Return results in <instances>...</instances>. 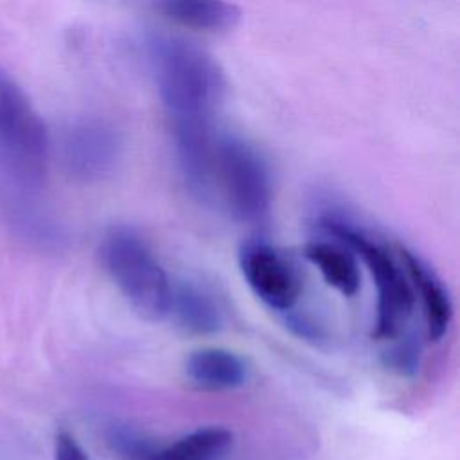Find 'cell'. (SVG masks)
I'll return each mask as SVG.
<instances>
[{
  "instance_id": "cell-9",
  "label": "cell",
  "mask_w": 460,
  "mask_h": 460,
  "mask_svg": "<svg viewBox=\"0 0 460 460\" xmlns=\"http://www.w3.org/2000/svg\"><path fill=\"white\" fill-rule=\"evenodd\" d=\"M187 379L208 392H225L243 386L250 376L246 359L226 349H198L187 356Z\"/></svg>"
},
{
  "instance_id": "cell-13",
  "label": "cell",
  "mask_w": 460,
  "mask_h": 460,
  "mask_svg": "<svg viewBox=\"0 0 460 460\" xmlns=\"http://www.w3.org/2000/svg\"><path fill=\"white\" fill-rule=\"evenodd\" d=\"M305 257L314 264L323 280L343 296H354L361 284V275L354 253L343 244L329 241H311Z\"/></svg>"
},
{
  "instance_id": "cell-6",
  "label": "cell",
  "mask_w": 460,
  "mask_h": 460,
  "mask_svg": "<svg viewBox=\"0 0 460 460\" xmlns=\"http://www.w3.org/2000/svg\"><path fill=\"white\" fill-rule=\"evenodd\" d=\"M124 153L117 128L99 117L74 120L63 133L61 156L66 171L83 181H99L111 176Z\"/></svg>"
},
{
  "instance_id": "cell-5",
  "label": "cell",
  "mask_w": 460,
  "mask_h": 460,
  "mask_svg": "<svg viewBox=\"0 0 460 460\" xmlns=\"http://www.w3.org/2000/svg\"><path fill=\"white\" fill-rule=\"evenodd\" d=\"M49 135L22 86L0 70V158L23 180L45 174Z\"/></svg>"
},
{
  "instance_id": "cell-14",
  "label": "cell",
  "mask_w": 460,
  "mask_h": 460,
  "mask_svg": "<svg viewBox=\"0 0 460 460\" xmlns=\"http://www.w3.org/2000/svg\"><path fill=\"white\" fill-rule=\"evenodd\" d=\"M385 358H386V365L397 374L413 376L419 370V361H420L419 340L415 341L413 338H406L401 343H395L386 352Z\"/></svg>"
},
{
  "instance_id": "cell-10",
  "label": "cell",
  "mask_w": 460,
  "mask_h": 460,
  "mask_svg": "<svg viewBox=\"0 0 460 460\" xmlns=\"http://www.w3.org/2000/svg\"><path fill=\"white\" fill-rule=\"evenodd\" d=\"M169 313H172L176 323L190 334H214L221 331L225 323L223 311L212 293L189 280L172 286Z\"/></svg>"
},
{
  "instance_id": "cell-2",
  "label": "cell",
  "mask_w": 460,
  "mask_h": 460,
  "mask_svg": "<svg viewBox=\"0 0 460 460\" xmlns=\"http://www.w3.org/2000/svg\"><path fill=\"white\" fill-rule=\"evenodd\" d=\"M320 226L340 244L361 257L376 286L374 338L395 340L404 331L415 305V293L401 262L385 244L334 212L322 214Z\"/></svg>"
},
{
  "instance_id": "cell-15",
  "label": "cell",
  "mask_w": 460,
  "mask_h": 460,
  "mask_svg": "<svg viewBox=\"0 0 460 460\" xmlns=\"http://www.w3.org/2000/svg\"><path fill=\"white\" fill-rule=\"evenodd\" d=\"M54 460H90L81 444L66 429L58 431L54 438Z\"/></svg>"
},
{
  "instance_id": "cell-8",
  "label": "cell",
  "mask_w": 460,
  "mask_h": 460,
  "mask_svg": "<svg viewBox=\"0 0 460 460\" xmlns=\"http://www.w3.org/2000/svg\"><path fill=\"white\" fill-rule=\"evenodd\" d=\"M397 255L413 288V293H419L428 340L440 341L449 331L453 320V302L449 291L440 277L429 268V264L415 255L411 250L401 246L397 250Z\"/></svg>"
},
{
  "instance_id": "cell-4",
  "label": "cell",
  "mask_w": 460,
  "mask_h": 460,
  "mask_svg": "<svg viewBox=\"0 0 460 460\" xmlns=\"http://www.w3.org/2000/svg\"><path fill=\"white\" fill-rule=\"evenodd\" d=\"M235 219L261 225L271 208V178L261 153L241 137L225 133L216 138L212 178Z\"/></svg>"
},
{
  "instance_id": "cell-11",
  "label": "cell",
  "mask_w": 460,
  "mask_h": 460,
  "mask_svg": "<svg viewBox=\"0 0 460 460\" xmlns=\"http://www.w3.org/2000/svg\"><path fill=\"white\" fill-rule=\"evenodd\" d=\"M155 7L174 23L205 32L228 31L241 18V9L235 4L217 0H167Z\"/></svg>"
},
{
  "instance_id": "cell-1",
  "label": "cell",
  "mask_w": 460,
  "mask_h": 460,
  "mask_svg": "<svg viewBox=\"0 0 460 460\" xmlns=\"http://www.w3.org/2000/svg\"><path fill=\"white\" fill-rule=\"evenodd\" d=\"M146 49L171 131H212L226 86L217 61L198 45L174 36L151 34Z\"/></svg>"
},
{
  "instance_id": "cell-7",
  "label": "cell",
  "mask_w": 460,
  "mask_h": 460,
  "mask_svg": "<svg viewBox=\"0 0 460 460\" xmlns=\"http://www.w3.org/2000/svg\"><path fill=\"white\" fill-rule=\"evenodd\" d=\"M239 270L255 293L268 307L279 313H289L300 296V277L293 262L275 246L261 239L246 241L237 255Z\"/></svg>"
},
{
  "instance_id": "cell-3",
  "label": "cell",
  "mask_w": 460,
  "mask_h": 460,
  "mask_svg": "<svg viewBox=\"0 0 460 460\" xmlns=\"http://www.w3.org/2000/svg\"><path fill=\"white\" fill-rule=\"evenodd\" d=\"M101 262L137 314L162 320L169 313L172 284L140 234L129 226L108 230L101 241Z\"/></svg>"
},
{
  "instance_id": "cell-12",
  "label": "cell",
  "mask_w": 460,
  "mask_h": 460,
  "mask_svg": "<svg viewBox=\"0 0 460 460\" xmlns=\"http://www.w3.org/2000/svg\"><path fill=\"white\" fill-rule=\"evenodd\" d=\"M234 442L230 429L221 426L199 428L171 444L155 446L144 460H223Z\"/></svg>"
}]
</instances>
